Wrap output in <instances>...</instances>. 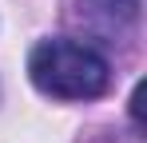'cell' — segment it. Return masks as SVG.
Wrapping results in <instances>:
<instances>
[{"instance_id": "7a4b0ae2", "label": "cell", "mask_w": 147, "mask_h": 143, "mask_svg": "<svg viewBox=\"0 0 147 143\" xmlns=\"http://www.w3.org/2000/svg\"><path fill=\"white\" fill-rule=\"evenodd\" d=\"M76 24L96 36H123L139 20V0H76Z\"/></svg>"}, {"instance_id": "6da1fadb", "label": "cell", "mask_w": 147, "mask_h": 143, "mask_svg": "<svg viewBox=\"0 0 147 143\" xmlns=\"http://www.w3.org/2000/svg\"><path fill=\"white\" fill-rule=\"evenodd\" d=\"M28 76L44 95L96 99L111 84V64L80 40H40L28 56Z\"/></svg>"}]
</instances>
